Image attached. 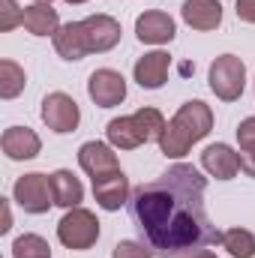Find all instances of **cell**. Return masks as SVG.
I'll return each instance as SVG.
<instances>
[{"mask_svg": "<svg viewBox=\"0 0 255 258\" xmlns=\"http://www.w3.org/2000/svg\"><path fill=\"white\" fill-rule=\"evenodd\" d=\"M204 189L207 177L195 165L177 162L132 192V222L153 255L180 258L222 243V231L207 216Z\"/></svg>", "mask_w": 255, "mask_h": 258, "instance_id": "cell-1", "label": "cell"}, {"mask_svg": "<svg viewBox=\"0 0 255 258\" xmlns=\"http://www.w3.org/2000/svg\"><path fill=\"white\" fill-rule=\"evenodd\" d=\"M210 129H213V111H210V105H204L201 99H189L165 123V132L159 138V150L168 159H180V156L189 153V147L195 141H201L204 135H210Z\"/></svg>", "mask_w": 255, "mask_h": 258, "instance_id": "cell-2", "label": "cell"}, {"mask_svg": "<svg viewBox=\"0 0 255 258\" xmlns=\"http://www.w3.org/2000/svg\"><path fill=\"white\" fill-rule=\"evenodd\" d=\"M207 81H210V90L222 99V102H234L243 96V87H246V66L237 54H219L210 72H207Z\"/></svg>", "mask_w": 255, "mask_h": 258, "instance_id": "cell-3", "label": "cell"}, {"mask_svg": "<svg viewBox=\"0 0 255 258\" xmlns=\"http://www.w3.org/2000/svg\"><path fill=\"white\" fill-rule=\"evenodd\" d=\"M57 237H60V243L66 249L84 252V249H90L99 240V219L90 210H84V207H72L57 222Z\"/></svg>", "mask_w": 255, "mask_h": 258, "instance_id": "cell-4", "label": "cell"}, {"mask_svg": "<svg viewBox=\"0 0 255 258\" xmlns=\"http://www.w3.org/2000/svg\"><path fill=\"white\" fill-rule=\"evenodd\" d=\"M12 198H15V204H18L24 213H33V216L48 213V207L54 204L51 177H45V174H39V171L18 177L15 186H12Z\"/></svg>", "mask_w": 255, "mask_h": 258, "instance_id": "cell-5", "label": "cell"}, {"mask_svg": "<svg viewBox=\"0 0 255 258\" xmlns=\"http://www.w3.org/2000/svg\"><path fill=\"white\" fill-rule=\"evenodd\" d=\"M39 114H42V123L51 129V132H57V135L75 132L78 123H81L78 102H75L69 93H60V90H54V93H48V96L42 99Z\"/></svg>", "mask_w": 255, "mask_h": 258, "instance_id": "cell-6", "label": "cell"}, {"mask_svg": "<svg viewBox=\"0 0 255 258\" xmlns=\"http://www.w3.org/2000/svg\"><path fill=\"white\" fill-rule=\"evenodd\" d=\"M87 93L99 108H114L126 99V78L114 69H96L87 78Z\"/></svg>", "mask_w": 255, "mask_h": 258, "instance_id": "cell-7", "label": "cell"}, {"mask_svg": "<svg viewBox=\"0 0 255 258\" xmlns=\"http://www.w3.org/2000/svg\"><path fill=\"white\" fill-rule=\"evenodd\" d=\"M174 33H177V24L162 9H150V12H141L135 18V36L144 45H165L174 39Z\"/></svg>", "mask_w": 255, "mask_h": 258, "instance_id": "cell-8", "label": "cell"}, {"mask_svg": "<svg viewBox=\"0 0 255 258\" xmlns=\"http://www.w3.org/2000/svg\"><path fill=\"white\" fill-rule=\"evenodd\" d=\"M84 27V36H87V45H90V54H102V51H111L117 42H120V21L111 18V15H87L81 21Z\"/></svg>", "mask_w": 255, "mask_h": 258, "instance_id": "cell-9", "label": "cell"}, {"mask_svg": "<svg viewBox=\"0 0 255 258\" xmlns=\"http://www.w3.org/2000/svg\"><path fill=\"white\" fill-rule=\"evenodd\" d=\"M78 165L90 174V180L105 177V174H111V171H120V162H117L114 150H111L108 144H102V141H87V144H81V150H78Z\"/></svg>", "mask_w": 255, "mask_h": 258, "instance_id": "cell-10", "label": "cell"}, {"mask_svg": "<svg viewBox=\"0 0 255 258\" xmlns=\"http://www.w3.org/2000/svg\"><path fill=\"white\" fill-rule=\"evenodd\" d=\"M201 168L216 180H231L240 171V153L228 144H210L201 153Z\"/></svg>", "mask_w": 255, "mask_h": 258, "instance_id": "cell-11", "label": "cell"}, {"mask_svg": "<svg viewBox=\"0 0 255 258\" xmlns=\"http://www.w3.org/2000/svg\"><path fill=\"white\" fill-rule=\"evenodd\" d=\"M168 66H171L168 51H150V54H144V57L135 60L132 75H135L138 87H144V90H159V87L168 81Z\"/></svg>", "mask_w": 255, "mask_h": 258, "instance_id": "cell-12", "label": "cell"}, {"mask_svg": "<svg viewBox=\"0 0 255 258\" xmlns=\"http://www.w3.org/2000/svg\"><path fill=\"white\" fill-rule=\"evenodd\" d=\"M93 198L102 210H120L129 201V180L123 171H111L93 180Z\"/></svg>", "mask_w": 255, "mask_h": 258, "instance_id": "cell-13", "label": "cell"}, {"mask_svg": "<svg viewBox=\"0 0 255 258\" xmlns=\"http://www.w3.org/2000/svg\"><path fill=\"white\" fill-rule=\"evenodd\" d=\"M0 147H3V153H6L9 159L21 162V159H33V156L42 150V141H39V135H36L33 129L9 126L3 132V138H0Z\"/></svg>", "mask_w": 255, "mask_h": 258, "instance_id": "cell-14", "label": "cell"}, {"mask_svg": "<svg viewBox=\"0 0 255 258\" xmlns=\"http://www.w3.org/2000/svg\"><path fill=\"white\" fill-rule=\"evenodd\" d=\"M180 15L192 30H216L222 24V3L219 0H183Z\"/></svg>", "mask_w": 255, "mask_h": 258, "instance_id": "cell-15", "label": "cell"}, {"mask_svg": "<svg viewBox=\"0 0 255 258\" xmlns=\"http://www.w3.org/2000/svg\"><path fill=\"white\" fill-rule=\"evenodd\" d=\"M54 51H57L63 60H81V57L90 54V45H87V36H84L81 21L60 24V30L54 33Z\"/></svg>", "mask_w": 255, "mask_h": 258, "instance_id": "cell-16", "label": "cell"}, {"mask_svg": "<svg viewBox=\"0 0 255 258\" xmlns=\"http://www.w3.org/2000/svg\"><path fill=\"white\" fill-rule=\"evenodd\" d=\"M24 27L33 36H54L60 30V18L57 9L51 3H33L24 9Z\"/></svg>", "mask_w": 255, "mask_h": 258, "instance_id": "cell-17", "label": "cell"}, {"mask_svg": "<svg viewBox=\"0 0 255 258\" xmlns=\"http://www.w3.org/2000/svg\"><path fill=\"white\" fill-rule=\"evenodd\" d=\"M105 138H108L111 147H120V150H135V147L144 144V135H141V129H138L135 114H129V117H114V120L105 126Z\"/></svg>", "mask_w": 255, "mask_h": 258, "instance_id": "cell-18", "label": "cell"}, {"mask_svg": "<svg viewBox=\"0 0 255 258\" xmlns=\"http://www.w3.org/2000/svg\"><path fill=\"white\" fill-rule=\"evenodd\" d=\"M51 195H54V204H57V207L72 210V207L81 204V198H84V186H81V180H78L72 171L60 168V171L51 174Z\"/></svg>", "mask_w": 255, "mask_h": 258, "instance_id": "cell-19", "label": "cell"}, {"mask_svg": "<svg viewBox=\"0 0 255 258\" xmlns=\"http://www.w3.org/2000/svg\"><path fill=\"white\" fill-rule=\"evenodd\" d=\"M222 249L231 258H255V234L249 228H228L222 231Z\"/></svg>", "mask_w": 255, "mask_h": 258, "instance_id": "cell-20", "label": "cell"}, {"mask_svg": "<svg viewBox=\"0 0 255 258\" xmlns=\"http://www.w3.org/2000/svg\"><path fill=\"white\" fill-rule=\"evenodd\" d=\"M27 84V75L24 69L15 63V60H0V96L3 99H15Z\"/></svg>", "mask_w": 255, "mask_h": 258, "instance_id": "cell-21", "label": "cell"}, {"mask_svg": "<svg viewBox=\"0 0 255 258\" xmlns=\"http://www.w3.org/2000/svg\"><path fill=\"white\" fill-rule=\"evenodd\" d=\"M12 258H51V246L39 234H21L12 243Z\"/></svg>", "mask_w": 255, "mask_h": 258, "instance_id": "cell-22", "label": "cell"}, {"mask_svg": "<svg viewBox=\"0 0 255 258\" xmlns=\"http://www.w3.org/2000/svg\"><path fill=\"white\" fill-rule=\"evenodd\" d=\"M18 24H24V9H18L15 0H0V30L9 33Z\"/></svg>", "mask_w": 255, "mask_h": 258, "instance_id": "cell-23", "label": "cell"}, {"mask_svg": "<svg viewBox=\"0 0 255 258\" xmlns=\"http://www.w3.org/2000/svg\"><path fill=\"white\" fill-rule=\"evenodd\" d=\"M111 258H153V249L144 240H120L114 243Z\"/></svg>", "mask_w": 255, "mask_h": 258, "instance_id": "cell-24", "label": "cell"}, {"mask_svg": "<svg viewBox=\"0 0 255 258\" xmlns=\"http://www.w3.org/2000/svg\"><path fill=\"white\" fill-rule=\"evenodd\" d=\"M237 141H240V147H249V144H255V117L240 120V126H237Z\"/></svg>", "mask_w": 255, "mask_h": 258, "instance_id": "cell-25", "label": "cell"}, {"mask_svg": "<svg viewBox=\"0 0 255 258\" xmlns=\"http://www.w3.org/2000/svg\"><path fill=\"white\" fill-rule=\"evenodd\" d=\"M240 171H243L246 177H252V180H255V144L240 147Z\"/></svg>", "mask_w": 255, "mask_h": 258, "instance_id": "cell-26", "label": "cell"}, {"mask_svg": "<svg viewBox=\"0 0 255 258\" xmlns=\"http://www.w3.org/2000/svg\"><path fill=\"white\" fill-rule=\"evenodd\" d=\"M234 12H237V18H240V21L255 24V0H237Z\"/></svg>", "mask_w": 255, "mask_h": 258, "instance_id": "cell-27", "label": "cell"}, {"mask_svg": "<svg viewBox=\"0 0 255 258\" xmlns=\"http://www.w3.org/2000/svg\"><path fill=\"white\" fill-rule=\"evenodd\" d=\"M12 228V213H9V201H3V225H0V231L6 234Z\"/></svg>", "mask_w": 255, "mask_h": 258, "instance_id": "cell-28", "label": "cell"}, {"mask_svg": "<svg viewBox=\"0 0 255 258\" xmlns=\"http://www.w3.org/2000/svg\"><path fill=\"white\" fill-rule=\"evenodd\" d=\"M180 258H216V255L207 252V249H201V252H189V255H180Z\"/></svg>", "mask_w": 255, "mask_h": 258, "instance_id": "cell-29", "label": "cell"}, {"mask_svg": "<svg viewBox=\"0 0 255 258\" xmlns=\"http://www.w3.org/2000/svg\"><path fill=\"white\" fill-rule=\"evenodd\" d=\"M66 3H87V0H66Z\"/></svg>", "mask_w": 255, "mask_h": 258, "instance_id": "cell-30", "label": "cell"}, {"mask_svg": "<svg viewBox=\"0 0 255 258\" xmlns=\"http://www.w3.org/2000/svg\"><path fill=\"white\" fill-rule=\"evenodd\" d=\"M33 3H51V0H33Z\"/></svg>", "mask_w": 255, "mask_h": 258, "instance_id": "cell-31", "label": "cell"}]
</instances>
